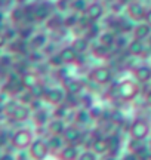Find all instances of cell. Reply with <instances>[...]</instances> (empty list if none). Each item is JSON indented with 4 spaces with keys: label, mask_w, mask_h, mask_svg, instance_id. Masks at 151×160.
I'll return each instance as SVG.
<instances>
[{
    "label": "cell",
    "mask_w": 151,
    "mask_h": 160,
    "mask_svg": "<svg viewBox=\"0 0 151 160\" xmlns=\"http://www.w3.org/2000/svg\"><path fill=\"white\" fill-rule=\"evenodd\" d=\"M34 141L33 138V132L28 128H21L12 133L11 137V145L18 151H25L30 148L31 142Z\"/></svg>",
    "instance_id": "6da1fadb"
},
{
    "label": "cell",
    "mask_w": 151,
    "mask_h": 160,
    "mask_svg": "<svg viewBox=\"0 0 151 160\" xmlns=\"http://www.w3.org/2000/svg\"><path fill=\"white\" fill-rule=\"evenodd\" d=\"M150 123H148V120L144 119V117H138V119H135L130 126H129V135L132 139H138V141H144L148 138L150 135Z\"/></svg>",
    "instance_id": "7a4b0ae2"
},
{
    "label": "cell",
    "mask_w": 151,
    "mask_h": 160,
    "mask_svg": "<svg viewBox=\"0 0 151 160\" xmlns=\"http://www.w3.org/2000/svg\"><path fill=\"white\" fill-rule=\"evenodd\" d=\"M49 151L51 150L47 147L46 141L43 138H36L28 148L30 160H45L49 154Z\"/></svg>",
    "instance_id": "3957f363"
},
{
    "label": "cell",
    "mask_w": 151,
    "mask_h": 160,
    "mask_svg": "<svg viewBox=\"0 0 151 160\" xmlns=\"http://www.w3.org/2000/svg\"><path fill=\"white\" fill-rule=\"evenodd\" d=\"M139 93V86L134 80H123L119 83V97L124 101H132Z\"/></svg>",
    "instance_id": "277c9868"
},
{
    "label": "cell",
    "mask_w": 151,
    "mask_h": 160,
    "mask_svg": "<svg viewBox=\"0 0 151 160\" xmlns=\"http://www.w3.org/2000/svg\"><path fill=\"white\" fill-rule=\"evenodd\" d=\"M111 77V70L107 68V67H96V68H93L90 71V80L95 82L96 85H107V83H110Z\"/></svg>",
    "instance_id": "5b68a950"
},
{
    "label": "cell",
    "mask_w": 151,
    "mask_h": 160,
    "mask_svg": "<svg viewBox=\"0 0 151 160\" xmlns=\"http://www.w3.org/2000/svg\"><path fill=\"white\" fill-rule=\"evenodd\" d=\"M65 95L64 91L62 89H56V88H52V89H47L46 93H45V98H43V101H46L47 104H51V105H59V104H64L65 101Z\"/></svg>",
    "instance_id": "8992f818"
},
{
    "label": "cell",
    "mask_w": 151,
    "mask_h": 160,
    "mask_svg": "<svg viewBox=\"0 0 151 160\" xmlns=\"http://www.w3.org/2000/svg\"><path fill=\"white\" fill-rule=\"evenodd\" d=\"M30 117H31V108H30V105H24V104H18L17 108L9 116V119L13 122H18V123L27 122Z\"/></svg>",
    "instance_id": "52a82bcc"
},
{
    "label": "cell",
    "mask_w": 151,
    "mask_h": 160,
    "mask_svg": "<svg viewBox=\"0 0 151 160\" xmlns=\"http://www.w3.org/2000/svg\"><path fill=\"white\" fill-rule=\"evenodd\" d=\"M81 137H83V132L76 125L67 126L64 133H62V138L67 144H77L79 141H81Z\"/></svg>",
    "instance_id": "ba28073f"
},
{
    "label": "cell",
    "mask_w": 151,
    "mask_h": 160,
    "mask_svg": "<svg viewBox=\"0 0 151 160\" xmlns=\"http://www.w3.org/2000/svg\"><path fill=\"white\" fill-rule=\"evenodd\" d=\"M79 148L76 147V144H68L59 151V159L61 160H77L79 159Z\"/></svg>",
    "instance_id": "9c48e42d"
},
{
    "label": "cell",
    "mask_w": 151,
    "mask_h": 160,
    "mask_svg": "<svg viewBox=\"0 0 151 160\" xmlns=\"http://www.w3.org/2000/svg\"><path fill=\"white\" fill-rule=\"evenodd\" d=\"M47 128V132L51 133V135H62L65 131V123L62 119H55L53 117L52 120H49V123L46 125Z\"/></svg>",
    "instance_id": "30bf717a"
},
{
    "label": "cell",
    "mask_w": 151,
    "mask_h": 160,
    "mask_svg": "<svg viewBox=\"0 0 151 160\" xmlns=\"http://www.w3.org/2000/svg\"><path fill=\"white\" fill-rule=\"evenodd\" d=\"M51 15V6L47 3H40V5L33 6V17L37 21H43Z\"/></svg>",
    "instance_id": "8fae6325"
},
{
    "label": "cell",
    "mask_w": 151,
    "mask_h": 160,
    "mask_svg": "<svg viewBox=\"0 0 151 160\" xmlns=\"http://www.w3.org/2000/svg\"><path fill=\"white\" fill-rule=\"evenodd\" d=\"M59 55L62 58L64 64H74L77 59H79V53L74 51L73 46H65L59 51Z\"/></svg>",
    "instance_id": "7c38bea8"
},
{
    "label": "cell",
    "mask_w": 151,
    "mask_h": 160,
    "mask_svg": "<svg viewBox=\"0 0 151 160\" xmlns=\"http://www.w3.org/2000/svg\"><path fill=\"white\" fill-rule=\"evenodd\" d=\"M86 15L90 18L92 21H96V19H99V18L104 15V6L101 5V3H98V2L90 3L86 9Z\"/></svg>",
    "instance_id": "4fadbf2b"
},
{
    "label": "cell",
    "mask_w": 151,
    "mask_h": 160,
    "mask_svg": "<svg viewBox=\"0 0 151 160\" xmlns=\"http://www.w3.org/2000/svg\"><path fill=\"white\" fill-rule=\"evenodd\" d=\"M128 13L132 19H142V18H145L147 12H145V9H144L142 5L134 2V3H130V5L128 6Z\"/></svg>",
    "instance_id": "5bb4252c"
},
{
    "label": "cell",
    "mask_w": 151,
    "mask_h": 160,
    "mask_svg": "<svg viewBox=\"0 0 151 160\" xmlns=\"http://www.w3.org/2000/svg\"><path fill=\"white\" fill-rule=\"evenodd\" d=\"M64 88L67 93H70V95H79L81 92V89H83V83L77 79H68V80H65Z\"/></svg>",
    "instance_id": "9a60e30c"
},
{
    "label": "cell",
    "mask_w": 151,
    "mask_h": 160,
    "mask_svg": "<svg viewBox=\"0 0 151 160\" xmlns=\"http://www.w3.org/2000/svg\"><path fill=\"white\" fill-rule=\"evenodd\" d=\"M90 147H92V151L95 154H105V153H108V142H107V138L104 137L93 139Z\"/></svg>",
    "instance_id": "2e32d148"
},
{
    "label": "cell",
    "mask_w": 151,
    "mask_h": 160,
    "mask_svg": "<svg viewBox=\"0 0 151 160\" xmlns=\"http://www.w3.org/2000/svg\"><path fill=\"white\" fill-rule=\"evenodd\" d=\"M47 142V147L49 150H52V151H61V150L64 148V138L62 135H51V137L46 139Z\"/></svg>",
    "instance_id": "e0dca14e"
},
{
    "label": "cell",
    "mask_w": 151,
    "mask_h": 160,
    "mask_svg": "<svg viewBox=\"0 0 151 160\" xmlns=\"http://www.w3.org/2000/svg\"><path fill=\"white\" fill-rule=\"evenodd\" d=\"M135 77L139 83H148L151 80V68L148 65H141L135 70Z\"/></svg>",
    "instance_id": "ac0fdd59"
},
{
    "label": "cell",
    "mask_w": 151,
    "mask_h": 160,
    "mask_svg": "<svg viewBox=\"0 0 151 160\" xmlns=\"http://www.w3.org/2000/svg\"><path fill=\"white\" fill-rule=\"evenodd\" d=\"M128 51H129V53L134 55V57H141V55L144 53V51H145V48H144V40L134 39L128 45Z\"/></svg>",
    "instance_id": "d6986e66"
},
{
    "label": "cell",
    "mask_w": 151,
    "mask_h": 160,
    "mask_svg": "<svg viewBox=\"0 0 151 160\" xmlns=\"http://www.w3.org/2000/svg\"><path fill=\"white\" fill-rule=\"evenodd\" d=\"M107 142H108V153L114 157V154L120 150V137L117 133H111L107 137Z\"/></svg>",
    "instance_id": "ffe728a7"
},
{
    "label": "cell",
    "mask_w": 151,
    "mask_h": 160,
    "mask_svg": "<svg viewBox=\"0 0 151 160\" xmlns=\"http://www.w3.org/2000/svg\"><path fill=\"white\" fill-rule=\"evenodd\" d=\"M151 33V27L148 24H139L134 28V37L138 40H145Z\"/></svg>",
    "instance_id": "44dd1931"
},
{
    "label": "cell",
    "mask_w": 151,
    "mask_h": 160,
    "mask_svg": "<svg viewBox=\"0 0 151 160\" xmlns=\"http://www.w3.org/2000/svg\"><path fill=\"white\" fill-rule=\"evenodd\" d=\"M90 120H92V117H90V114H89V110L80 108V110H77V111H76V114H74L76 125H80V126L87 125Z\"/></svg>",
    "instance_id": "7402d4cb"
},
{
    "label": "cell",
    "mask_w": 151,
    "mask_h": 160,
    "mask_svg": "<svg viewBox=\"0 0 151 160\" xmlns=\"http://www.w3.org/2000/svg\"><path fill=\"white\" fill-rule=\"evenodd\" d=\"M28 91L31 92V95L34 97V99H43V98H45V93H46V91H47V88L39 80L33 88H30Z\"/></svg>",
    "instance_id": "603a6c76"
},
{
    "label": "cell",
    "mask_w": 151,
    "mask_h": 160,
    "mask_svg": "<svg viewBox=\"0 0 151 160\" xmlns=\"http://www.w3.org/2000/svg\"><path fill=\"white\" fill-rule=\"evenodd\" d=\"M47 43V39L45 34H34L30 37V46L34 49V51H37V49H41L43 46Z\"/></svg>",
    "instance_id": "cb8c5ba5"
},
{
    "label": "cell",
    "mask_w": 151,
    "mask_h": 160,
    "mask_svg": "<svg viewBox=\"0 0 151 160\" xmlns=\"http://www.w3.org/2000/svg\"><path fill=\"white\" fill-rule=\"evenodd\" d=\"M33 122H34L37 126H46L49 123V116L45 110H37L34 111V114H33Z\"/></svg>",
    "instance_id": "d4e9b609"
},
{
    "label": "cell",
    "mask_w": 151,
    "mask_h": 160,
    "mask_svg": "<svg viewBox=\"0 0 151 160\" xmlns=\"http://www.w3.org/2000/svg\"><path fill=\"white\" fill-rule=\"evenodd\" d=\"M39 82V79H37V76H36V73H33V71H25L22 74V83H24V88L25 89H30V88H33V86L36 85Z\"/></svg>",
    "instance_id": "484cf974"
},
{
    "label": "cell",
    "mask_w": 151,
    "mask_h": 160,
    "mask_svg": "<svg viewBox=\"0 0 151 160\" xmlns=\"http://www.w3.org/2000/svg\"><path fill=\"white\" fill-rule=\"evenodd\" d=\"M71 46L74 48V51L77 53H85L87 51V48H89V42H87L86 37H77V39H74Z\"/></svg>",
    "instance_id": "4316f807"
},
{
    "label": "cell",
    "mask_w": 151,
    "mask_h": 160,
    "mask_svg": "<svg viewBox=\"0 0 151 160\" xmlns=\"http://www.w3.org/2000/svg\"><path fill=\"white\" fill-rule=\"evenodd\" d=\"M70 107L67 105V104H59V105H56V108H55V111H53V117L55 119H62L64 120L67 116H68V111H70Z\"/></svg>",
    "instance_id": "83f0119b"
},
{
    "label": "cell",
    "mask_w": 151,
    "mask_h": 160,
    "mask_svg": "<svg viewBox=\"0 0 151 160\" xmlns=\"http://www.w3.org/2000/svg\"><path fill=\"white\" fill-rule=\"evenodd\" d=\"M12 19L17 24L22 22V21H27V11L24 8H17L12 11Z\"/></svg>",
    "instance_id": "f1b7e54d"
},
{
    "label": "cell",
    "mask_w": 151,
    "mask_h": 160,
    "mask_svg": "<svg viewBox=\"0 0 151 160\" xmlns=\"http://www.w3.org/2000/svg\"><path fill=\"white\" fill-rule=\"evenodd\" d=\"M99 40H101V45H105L108 46V48H111V46L116 43V36L113 34V33H102V34L99 36Z\"/></svg>",
    "instance_id": "f546056e"
},
{
    "label": "cell",
    "mask_w": 151,
    "mask_h": 160,
    "mask_svg": "<svg viewBox=\"0 0 151 160\" xmlns=\"http://www.w3.org/2000/svg\"><path fill=\"white\" fill-rule=\"evenodd\" d=\"M128 147H129V151H132V153H136V154H138L145 145L142 144V141H138V139H132V138H130V142H129Z\"/></svg>",
    "instance_id": "4dcf8cb0"
},
{
    "label": "cell",
    "mask_w": 151,
    "mask_h": 160,
    "mask_svg": "<svg viewBox=\"0 0 151 160\" xmlns=\"http://www.w3.org/2000/svg\"><path fill=\"white\" fill-rule=\"evenodd\" d=\"M47 64L52 65V67H56V68H61V67L64 65V61H62V58H61L59 53H55V55H52V57H49Z\"/></svg>",
    "instance_id": "1f68e13d"
},
{
    "label": "cell",
    "mask_w": 151,
    "mask_h": 160,
    "mask_svg": "<svg viewBox=\"0 0 151 160\" xmlns=\"http://www.w3.org/2000/svg\"><path fill=\"white\" fill-rule=\"evenodd\" d=\"M95 55L96 57H101V58H105V57H108L111 53V51H110V48L108 46H105V45H101V46H98V48H95Z\"/></svg>",
    "instance_id": "d6a6232c"
},
{
    "label": "cell",
    "mask_w": 151,
    "mask_h": 160,
    "mask_svg": "<svg viewBox=\"0 0 151 160\" xmlns=\"http://www.w3.org/2000/svg\"><path fill=\"white\" fill-rule=\"evenodd\" d=\"M102 111H104V110L99 108L98 105H92V107L89 108V114H90V117H92L93 120H101V117H102Z\"/></svg>",
    "instance_id": "836d02e7"
},
{
    "label": "cell",
    "mask_w": 151,
    "mask_h": 160,
    "mask_svg": "<svg viewBox=\"0 0 151 160\" xmlns=\"http://www.w3.org/2000/svg\"><path fill=\"white\" fill-rule=\"evenodd\" d=\"M65 101H67V105H68L70 108H74V107H77V105L80 104V98H77V95H70V93H67Z\"/></svg>",
    "instance_id": "e575fe53"
},
{
    "label": "cell",
    "mask_w": 151,
    "mask_h": 160,
    "mask_svg": "<svg viewBox=\"0 0 151 160\" xmlns=\"http://www.w3.org/2000/svg\"><path fill=\"white\" fill-rule=\"evenodd\" d=\"M77 24H79V18L76 17V15H70V17H67L64 19L62 25H64V27H67V28H71V27H76Z\"/></svg>",
    "instance_id": "d590c367"
},
{
    "label": "cell",
    "mask_w": 151,
    "mask_h": 160,
    "mask_svg": "<svg viewBox=\"0 0 151 160\" xmlns=\"http://www.w3.org/2000/svg\"><path fill=\"white\" fill-rule=\"evenodd\" d=\"M96 156L92 150H86V151H83V153H80V156H79V159L77 160H96Z\"/></svg>",
    "instance_id": "8d00e7d4"
},
{
    "label": "cell",
    "mask_w": 151,
    "mask_h": 160,
    "mask_svg": "<svg viewBox=\"0 0 151 160\" xmlns=\"http://www.w3.org/2000/svg\"><path fill=\"white\" fill-rule=\"evenodd\" d=\"M71 6H73L74 11H79V12H83V11H86L87 9L86 2H85V0H74V2L71 3Z\"/></svg>",
    "instance_id": "74e56055"
},
{
    "label": "cell",
    "mask_w": 151,
    "mask_h": 160,
    "mask_svg": "<svg viewBox=\"0 0 151 160\" xmlns=\"http://www.w3.org/2000/svg\"><path fill=\"white\" fill-rule=\"evenodd\" d=\"M92 22H93V21L87 17V15H81V17L79 18V24H77V25H80L81 28H89Z\"/></svg>",
    "instance_id": "f35d334b"
},
{
    "label": "cell",
    "mask_w": 151,
    "mask_h": 160,
    "mask_svg": "<svg viewBox=\"0 0 151 160\" xmlns=\"http://www.w3.org/2000/svg\"><path fill=\"white\" fill-rule=\"evenodd\" d=\"M62 22H64V19H59L58 17H52L49 21H47V27H49V28H52V30L53 28H58Z\"/></svg>",
    "instance_id": "ab89813d"
},
{
    "label": "cell",
    "mask_w": 151,
    "mask_h": 160,
    "mask_svg": "<svg viewBox=\"0 0 151 160\" xmlns=\"http://www.w3.org/2000/svg\"><path fill=\"white\" fill-rule=\"evenodd\" d=\"M114 45L117 46V49H123L124 46L128 45V40L124 39V36H119V37H116V43Z\"/></svg>",
    "instance_id": "60d3db41"
},
{
    "label": "cell",
    "mask_w": 151,
    "mask_h": 160,
    "mask_svg": "<svg viewBox=\"0 0 151 160\" xmlns=\"http://www.w3.org/2000/svg\"><path fill=\"white\" fill-rule=\"evenodd\" d=\"M89 33H87V37H96L99 34V27L98 25H95V24H90V27H89Z\"/></svg>",
    "instance_id": "b9f144b4"
},
{
    "label": "cell",
    "mask_w": 151,
    "mask_h": 160,
    "mask_svg": "<svg viewBox=\"0 0 151 160\" xmlns=\"http://www.w3.org/2000/svg\"><path fill=\"white\" fill-rule=\"evenodd\" d=\"M123 160H139V157H138V154H136V153H132V151H129L128 154H124Z\"/></svg>",
    "instance_id": "7bdbcfd3"
},
{
    "label": "cell",
    "mask_w": 151,
    "mask_h": 160,
    "mask_svg": "<svg viewBox=\"0 0 151 160\" xmlns=\"http://www.w3.org/2000/svg\"><path fill=\"white\" fill-rule=\"evenodd\" d=\"M6 45H7V37H6L5 33H2V31H0V49H2V48H5Z\"/></svg>",
    "instance_id": "ee69618b"
},
{
    "label": "cell",
    "mask_w": 151,
    "mask_h": 160,
    "mask_svg": "<svg viewBox=\"0 0 151 160\" xmlns=\"http://www.w3.org/2000/svg\"><path fill=\"white\" fill-rule=\"evenodd\" d=\"M0 160H17V159L12 154H9V153H3V154L0 156Z\"/></svg>",
    "instance_id": "f6af8a7d"
},
{
    "label": "cell",
    "mask_w": 151,
    "mask_h": 160,
    "mask_svg": "<svg viewBox=\"0 0 151 160\" xmlns=\"http://www.w3.org/2000/svg\"><path fill=\"white\" fill-rule=\"evenodd\" d=\"M67 2H68V0H58V8L61 11H64L65 8H67Z\"/></svg>",
    "instance_id": "bcb514c9"
},
{
    "label": "cell",
    "mask_w": 151,
    "mask_h": 160,
    "mask_svg": "<svg viewBox=\"0 0 151 160\" xmlns=\"http://www.w3.org/2000/svg\"><path fill=\"white\" fill-rule=\"evenodd\" d=\"M145 21H147V24L151 27V11H148L145 13Z\"/></svg>",
    "instance_id": "7dc6e473"
},
{
    "label": "cell",
    "mask_w": 151,
    "mask_h": 160,
    "mask_svg": "<svg viewBox=\"0 0 151 160\" xmlns=\"http://www.w3.org/2000/svg\"><path fill=\"white\" fill-rule=\"evenodd\" d=\"M145 101L148 105H151V89L148 92H147V95H145Z\"/></svg>",
    "instance_id": "c3c4849f"
},
{
    "label": "cell",
    "mask_w": 151,
    "mask_h": 160,
    "mask_svg": "<svg viewBox=\"0 0 151 160\" xmlns=\"http://www.w3.org/2000/svg\"><path fill=\"white\" fill-rule=\"evenodd\" d=\"M5 114V104L0 101V116H3Z\"/></svg>",
    "instance_id": "681fc988"
},
{
    "label": "cell",
    "mask_w": 151,
    "mask_h": 160,
    "mask_svg": "<svg viewBox=\"0 0 151 160\" xmlns=\"http://www.w3.org/2000/svg\"><path fill=\"white\" fill-rule=\"evenodd\" d=\"M105 160H117V159H114L113 156H110V157H107V159H105Z\"/></svg>",
    "instance_id": "f907efd6"
}]
</instances>
